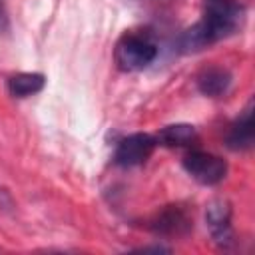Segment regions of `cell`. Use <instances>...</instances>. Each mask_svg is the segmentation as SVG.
I'll return each mask as SVG.
<instances>
[{
  "mask_svg": "<svg viewBox=\"0 0 255 255\" xmlns=\"http://www.w3.org/2000/svg\"><path fill=\"white\" fill-rule=\"evenodd\" d=\"M243 20V6L237 0H203L201 20L183 32L179 46L183 52H197L231 36Z\"/></svg>",
  "mask_w": 255,
  "mask_h": 255,
  "instance_id": "obj_1",
  "label": "cell"
},
{
  "mask_svg": "<svg viewBox=\"0 0 255 255\" xmlns=\"http://www.w3.org/2000/svg\"><path fill=\"white\" fill-rule=\"evenodd\" d=\"M157 44L147 36L139 32H126L114 50V58L120 70L124 72H139L153 64L157 58Z\"/></svg>",
  "mask_w": 255,
  "mask_h": 255,
  "instance_id": "obj_2",
  "label": "cell"
},
{
  "mask_svg": "<svg viewBox=\"0 0 255 255\" xmlns=\"http://www.w3.org/2000/svg\"><path fill=\"white\" fill-rule=\"evenodd\" d=\"M183 169L201 185H217L227 175V161L209 151L193 149L183 157Z\"/></svg>",
  "mask_w": 255,
  "mask_h": 255,
  "instance_id": "obj_3",
  "label": "cell"
},
{
  "mask_svg": "<svg viewBox=\"0 0 255 255\" xmlns=\"http://www.w3.org/2000/svg\"><path fill=\"white\" fill-rule=\"evenodd\" d=\"M157 141L155 135L149 133H131L124 139H120V143L116 145L114 151V161L120 167H135L141 165L149 159V155L153 153Z\"/></svg>",
  "mask_w": 255,
  "mask_h": 255,
  "instance_id": "obj_4",
  "label": "cell"
},
{
  "mask_svg": "<svg viewBox=\"0 0 255 255\" xmlns=\"http://www.w3.org/2000/svg\"><path fill=\"white\" fill-rule=\"evenodd\" d=\"M205 223L219 247H229L233 243L231 229V205L225 199H213L205 209Z\"/></svg>",
  "mask_w": 255,
  "mask_h": 255,
  "instance_id": "obj_5",
  "label": "cell"
},
{
  "mask_svg": "<svg viewBox=\"0 0 255 255\" xmlns=\"http://www.w3.org/2000/svg\"><path fill=\"white\" fill-rule=\"evenodd\" d=\"M151 231L155 235L163 237H179L185 235L191 229V217L189 213L179 205H169L163 211H159L151 221Z\"/></svg>",
  "mask_w": 255,
  "mask_h": 255,
  "instance_id": "obj_6",
  "label": "cell"
},
{
  "mask_svg": "<svg viewBox=\"0 0 255 255\" xmlns=\"http://www.w3.org/2000/svg\"><path fill=\"white\" fill-rule=\"evenodd\" d=\"M253 137H255V131H253V102H249L241 110V114L235 118V122L229 126L225 143L233 151H245L253 145Z\"/></svg>",
  "mask_w": 255,
  "mask_h": 255,
  "instance_id": "obj_7",
  "label": "cell"
},
{
  "mask_svg": "<svg viewBox=\"0 0 255 255\" xmlns=\"http://www.w3.org/2000/svg\"><path fill=\"white\" fill-rule=\"evenodd\" d=\"M197 90L207 96V98H221L227 94L229 86H231V74L229 70L221 68V66H209V68H203L199 74H197Z\"/></svg>",
  "mask_w": 255,
  "mask_h": 255,
  "instance_id": "obj_8",
  "label": "cell"
},
{
  "mask_svg": "<svg viewBox=\"0 0 255 255\" xmlns=\"http://www.w3.org/2000/svg\"><path fill=\"white\" fill-rule=\"evenodd\" d=\"M155 141L165 147H189L197 141V131L191 124H171L159 129Z\"/></svg>",
  "mask_w": 255,
  "mask_h": 255,
  "instance_id": "obj_9",
  "label": "cell"
},
{
  "mask_svg": "<svg viewBox=\"0 0 255 255\" xmlns=\"http://www.w3.org/2000/svg\"><path fill=\"white\" fill-rule=\"evenodd\" d=\"M46 78L38 72H20L8 78V92L14 98H28L44 88Z\"/></svg>",
  "mask_w": 255,
  "mask_h": 255,
  "instance_id": "obj_10",
  "label": "cell"
}]
</instances>
